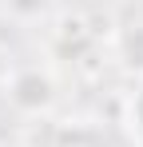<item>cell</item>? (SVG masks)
<instances>
[{"label":"cell","instance_id":"1","mask_svg":"<svg viewBox=\"0 0 143 147\" xmlns=\"http://www.w3.org/2000/svg\"><path fill=\"white\" fill-rule=\"evenodd\" d=\"M8 88V103L20 111V115H44L56 103V80L44 68H12V76L4 80Z\"/></svg>","mask_w":143,"mask_h":147},{"label":"cell","instance_id":"2","mask_svg":"<svg viewBox=\"0 0 143 147\" xmlns=\"http://www.w3.org/2000/svg\"><path fill=\"white\" fill-rule=\"evenodd\" d=\"M92 28H88V16H80V12H68V16H60L56 20V32H52V44L64 52V56H80L84 48H92Z\"/></svg>","mask_w":143,"mask_h":147},{"label":"cell","instance_id":"3","mask_svg":"<svg viewBox=\"0 0 143 147\" xmlns=\"http://www.w3.org/2000/svg\"><path fill=\"white\" fill-rule=\"evenodd\" d=\"M115 52L123 60V68L143 80V20H131L115 32Z\"/></svg>","mask_w":143,"mask_h":147},{"label":"cell","instance_id":"4","mask_svg":"<svg viewBox=\"0 0 143 147\" xmlns=\"http://www.w3.org/2000/svg\"><path fill=\"white\" fill-rule=\"evenodd\" d=\"M123 131L135 147H143V80L131 96L123 99Z\"/></svg>","mask_w":143,"mask_h":147},{"label":"cell","instance_id":"5","mask_svg":"<svg viewBox=\"0 0 143 147\" xmlns=\"http://www.w3.org/2000/svg\"><path fill=\"white\" fill-rule=\"evenodd\" d=\"M0 4L16 20H40V16H48V8H52V0H0Z\"/></svg>","mask_w":143,"mask_h":147},{"label":"cell","instance_id":"6","mask_svg":"<svg viewBox=\"0 0 143 147\" xmlns=\"http://www.w3.org/2000/svg\"><path fill=\"white\" fill-rule=\"evenodd\" d=\"M0 131H4V127H0Z\"/></svg>","mask_w":143,"mask_h":147}]
</instances>
